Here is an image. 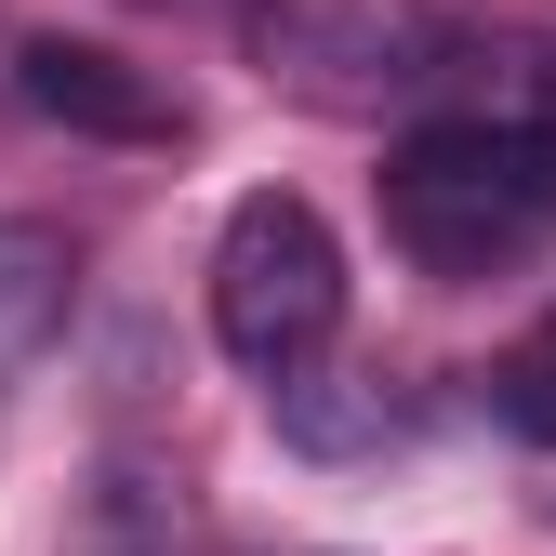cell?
Returning <instances> with one entry per match:
<instances>
[{
    "instance_id": "obj_5",
    "label": "cell",
    "mask_w": 556,
    "mask_h": 556,
    "mask_svg": "<svg viewBox=\"0 0 556 556\" xmlns=\"http://www.w3.org/2000/svg\"><path fill=\"white\" fill-rule=\"evenodd\" d=\"M66 278H80V265H66L53 226H0V371H27L40 344L66 331Z\"/></svg>"
},
{
    "instance_id": "obj_7",
    "label": "cell",
    "mask_w": 556,
    "mask_h": 556,
    "mask_svg": "<svg viewBox=\"0 0 556 556\" xmlns=\"http://www.w3.org/2000/svg\"><path fill=\"white\" fill-rule=\"evenodd\" d=\"M464 80H477V106H504V119H530L543 132V147H556V27L543 40H477V66H464Z\"/></svg>"
},
{
    "instance_id": "obj_2",
    "label": "cell",
    "mask_w": 556,
    "mask_h": 556,
    "mask_svg": "<svg viewBox=\"0 0 556 556\" xmlns=\"http://www.w3.org/2000/svg\"><path fill=\"white\" fill-rule=\"evenodd\" d=\"M252 66L331 119H384L464 93L477 27H451L438 0H252Z\"/></svg>"
},
{
    "instance_id": "obj_3",
    "label": "cell",
    "mask_w": 556,
    "mask_h": 556,
    "mask_svg": "<svg viewBox=\"0 0 556 556\" xmlns=\"http://www.w3.org/2000/svg\"><path fill=\"white\" fill-rule=\"evenodd\" d=\"M331 331H344V252L318 226V199L252 186L213 239V344L252 384H292V371L331 358Z\"/></svg>"
},
{
    "instance_id": "obj_8",
    "label": "cell",
    "mask_w": 556,
    "mask_h": 556,
    "mask_svg": "<svg viewBox=\"0 0 556 556\" xmlns=\"http://www.w3.org/2000/svg\"><path fill=\"white\" fill-rule=\"evenodd\" d=\"M491 410H504L517 438H543V451H556V318H530V331L504 344V371H491Z\"/></svg>"
},
{
    "instance_id": "obj_6",
    "label": "cell",
    "mask_w": 556,
    "mask_h": 556,
    "mask_svg": "<svg viewBox=\"0 0 556 556\" xmlns=\"http://www.w3.org/2000/svg\"><path fill=\"white\" fill-rule=\"evenodd\" d=\"M186 543V504H173V477H106L93 491V517H80V556H173Z\"/></svg>"
},
{
    "instance_id": "obj_4",
    "label": "cell",
    "mask_w": 556,
    "mask_h": 556,
    "mask_svg": "<svg viewBox=\"0 0 556 556\" xmlns=\"http://www.w3.org/2000/svg\"><path fill=\"white\" fill-rule=\"evenodd\" d=\"M14 93L53 132H93V147H186V132H199V106H186L173 66H132L106 40H27L14 53Z\"/></svg>"
},
{
    "instance_id": "obj_1",
    "label": "cell",
    "mask_w": 556,
    "mask_h": 556,
    "mask_svg": "<svg viewBox=\"0 0 556 556\" xmlns=\"http://www.w3.org/2000/svg\"><path fill=\"white\" fill-rule=\"evenodd\" d=\"M384 239L438 278H491L556 239V147L504 106H438L410 147L384 160Z\"/></svg>"
}]
</instances>
